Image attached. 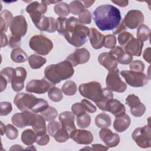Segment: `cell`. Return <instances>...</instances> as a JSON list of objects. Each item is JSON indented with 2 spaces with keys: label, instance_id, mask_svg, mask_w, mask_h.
I'll list each match as a JSON object with an SVG mask.
<instances>
[{
  "label": "cell",
  "instance_id": "cell-6",
  "mask_svg": "<svg viewBox=\"0 0 151 151\" xmlns=\"http://www.w3.org/2000/svg\"><path fill=\"white\" fill-rule=\"evenodd\" d=\"M35 26L40 31L54 32L57 31V20L53 17H47L35 10L29 14Z\"/></svg>",
  "mask_w": 151,
  "mask_h": 151
},
{
  "label": "cell",
  "instance_id": "cell-25",
  "mask_svg": "<svg viewBox=\"0 0 151 151\" xmlns=\"http://www.w3.org/2000/svg\"><path fill=\"white\" fill-rule=\"evenodd\" d=\"M131 123L130 117L127 114L116 117L113 122V127L114 130L119 133L123 132L127 130Z\"/></svg>",
  "mask_w": 151,
  "mask_h": 151
},
{
  "label": "cell",
  "instance_id": "cell-18",
  "mask_svg": "<svg viewBox=\"0 0 151 151\" xmlns=\"http://www.w3.org/2000/svg\"><path fill=\"white\" fill-rule=\"evenodd\" d=\"M15 70V74L11 81V86L14 91L18 92L24 88L27 73L25 68L21 67H16Z\"/></svg>",
  "mask_w": 151,
  "mask_h": 151
},
{
  "label": "cell",
  "instance_id": "cell-39",
  "mask_svg": "<svg viewBox=\"0 0 151 151\" xmlns=\"http://www.w3.org/2000/svg\"><path fill=\"white\" fill-rule=\"evenodd\" d=\"M53 137L54 138L55 141H57L58 143H64L66 142L69 138H70L68 133L62 127H61L57 132V133L54 134Z\"/></svg>",
  "mask_w": 151,
  "mask_h": 151
},
{
  "label": "cell",
  "instance_id": "cell-19",
  "mask_svg": "<svg viewBox=\"0 0 151 151\" xmlns=\"http://www.w3.org/2000/svg\"><path fill=\"white\" fill-rule=\"evenodd\" d=\"M70 138L80 145H88L93 140V136L90 131L81 129H76L70 135Z\"/></svg>",
  "mask_w": 151,
  "mask_h": 151
},
{
  "label": "cell",
  "instance_id": "cell-37",
  "mask_svg": "<svg viewBox=\"0 0 151 151\" xmlns=\"http://www.w3.org/2000/svg\"><path fill=\"white\" fill-rule=\"evenodd\" d=\"M76 122L77 126L81 129L88 127L91 123V117L87 113H84L80 116L77 117Z\"/></svg>",
  "mask_w": 151,
  "mask_h": 151
},
{
  "label": "cell",
  "instance_id": "cell-63",
  "mask_svg": "<svg viewBox=\"0 0 151 151\" xmlns=\"http://www.w3.org/2000/svg\"><path fill=\"white\" fill-rule=\"evenodd\" d=\"M61 1H49V0H47V1H41V2L48 5H50L51 4H58Z\"/></svg>",
  "mask_w": 151,
  "mask_h": 151
},
{
  "label": "cell",
  "instance_id": "cell-14",
  "mask_svg": "<svg viewBox=\"0 0 151 151\" xmlns=\"http://www.w3.org/2000/svg\"><path fill=\"white\" fill-rule=\"evenodd\" d=\"M52 84L44 78L41 80H32L27 83L26 91L36 94H44L49 90Z\"/></svg>",
  "mask_w": 151,
  "mask_h": 151
},
{
  "label": "cell",
  "instance_id": "cell-43",
  "mask_svg": "<svg viewBox=\"0 0 151 151\" xmlns=\"http://www.w3.org/2000/svg\"><path fill=\"white\" fill-rule=\"evenodd\" d=\"M15 70L12 67H6L1 71V75L3 76L8 83H11L12 78L15 74Z\"/></svg>",
  "mask_w": 151,
  "mask_h": 151
},
{
  "label": "cell",
  "instance_id": "cell-58",
  "mask_svg": "<svg viewBox=\"0 0 151 151\" xmlns=\"http://www.w3.org/2000/svg\"><path fill=\"white\" fill-rule=\"evenodd\" d=\"M111 2L120 7H125V6H127L128 4H129V1H126V0H124V1H122V0L111 1Z\"/></svg>",
  "mask_w": 151,
  "mask_h": 151
},
{
  "label": "cell",
  "instance_id": "cell-42",
  "mask_svg": "<svg viewBox=\"0 0 151 151\" xmlns=\"http://www.w3.org/2000/svg\"><path fill=\"white\" fill-rule=\"evenodd\" d=\"M126 103L130 107V109H133L138 106L141 102L138 96L132 94L128 95L126 97Z\"/></svg>",
  "mask_w": 151,
  "mask_h": 151
},
{
  "label": "cell",
  "instance_id": "cell-45",
  "mask_svg": "<svg viewBox=\"0 0 151 151\" xmlns=\"http://www.w3.org/2000/svg\"><path fill=\"white\" fill-rule=\"evenodd\" d=\"M71 111L72 113L77 117L80 116L86 112V110L81 103H76L73 104L71 106Z\"/></svg>",
  "mask_w": 151,
  "mask_h": 151
},
{
  "label": "cell",
  "instance_id": "cell-33",
  "mask_svg": "<svg viewBox=\"0 0 151 151\" xmlns=\"http://www.w3.org/2000/svg\"><path fill=\"white\" fill-rule=\"evenodd\" d=\"M77 87L76 84L71 80L65 82L62 87V91L66 96H73L77 92Z\"/></svg>",
  "mask_w": 151,
  "mask_h": 151
},
{
  "label": "cell",
  "instance_id": "cell-61",
  "mask_svg": "<svg viewBox=\"0 0 151 151\" xmlns=\"http://www.w3.org/2000/svg\"><path fill=\"white\" fill-rule=\"evenodd\" d=\"M83 4L84 8H87L91 6L95 2V1H81Z\"/></svg>",
  "mask_w": 151,
  "mask_h": 151
},
{
  "label": "cell",
  "instance_id": "cell-24",
  "mask_svg": "<svg viewBox=\"0 0 151 151\" xmlns=\"http://www.w3.org/2000/svg\"><path fill=\"white\" fill-rule=\"evenodd\" d=\"M99 63L109 71H113L117 68V62L109 52H103L98 57Z\"/></svg>",
  "mask_w": 151,
  "mask_h": 151
},
{
  "label": "cell",
  "instance_id": "cell-51",
  "mask_svg": "<svg viewBox=\"0 0 151 151\" xmlns=\"http://www.w3.org/2000/svg\"><path fill=\"white\" fill-rule=\"evenodd\" d=\"M81 103L84 105L87 111L90 113H93L96 111L97 109L96 107L90 101L86 99H83L81 100Z\"/></svg>",
  "mask_w": 151,
  "mask_h": 151
},
{
  "label": "cell",
  "instance_id": "cell-47",
  "mask_svg": "<svg viewBox=\"0 0 151 151\" xmlns=\"http://www.w3.org/2000/svg\"><path fill=\"white\" fill-rule=\"evenodd\" d=\"M116 44V38L114 35L109 34L105 36L104 47L106 48H113Z\"/></svg>",
  "mask_w": 151,
  "mask_h": 151
},
{
  "label": "cell",
  "instance_id": "cell-64",
  "mask_svg": "<svg viewBox=\"0 0 151 151\" xmlns=\"http://www.w3.org/2000/svg\"><path fill=\"white\" fill-rule=\"evenodd\" d=\"M6 126H5L3 123L2 122H1V134L2 136L6 131Z\"/></svg>",
  "mask_w": 151,
  "mask_h": 151
},
{
  "label": "cell",
  "instance_id": "cell-2",
  "mask_svg": "<svg viewBox=\"0 0 151 151\" xmlns=\"http://www.w3.org/2000/svg\"><path fill=\"white\" fill-rule=\"evenodd\" d=\"M93 18L101 31L114 30L121 21V14L116 6L105 4L97 7L93 12Z\"/></svg>",
  "mask_w": 151,
  "mask_h": 151
},
{
  "label": "cell",
  "instance_id": "cell-26",
  "mask_svg": "<svg viewBox=\"0 0 151 151\" xmlns=\"http://www.w3.org/2000/svg\"><path fill=\"white\" fill-rule=\"evenodd\" d=\"M14 17L12 13L7 9L1 11L0 14V28L1 32L7 31L8 27L10 26Z\"/></svg>",
  "mask_w": 151,
  "mask_h": 151
},
{
  "label": "cell",
  "instance_id": "cell-20",
  "mask_svg": "<svg viewBox=\"0 0 151 151\" xmlns=\"http://www.w3.org/2000/svg\"><path fill=\"white\" fill-rule=\"evenodd\" d=\"M109 53L116 59L117 63L121 64H129L133 60V56L127 53L119 46L114 47L109 51Z\"/></svg>",
  "mask_w": 151,
  "mask_h": 151
},
{
  "label": "cell",
  "instance_id": "cell-22",
  "mask_svg": "<svg viewBox=\"0 0 151 151\" xmlns=\"http://www.w3.org/2000/svg\"><path fill=\"white\" fill-rule=\"evenodd\" d=\"M106 111L110 112L116 117H119L125 114L126 108L119 100L113 99L107 103Z\"/></svg>",
  "mask_w": 151,
  "mask_h": 151
},
{
  "label": "cell",
  "instance_id": "cell-11",
  "mask_svg": "<svg viewBox=\"0 0 151 151\" xmlns=\"http://www.w3.org/2000/svg\"><path fill=\"white\" fill-rule=\"evenodd\" d=\"M37 119L36 113L31 111H24L22 113H16L11 118L12 123L19 128L28 126H32Z\"/></svg>",
  "mask_w": 151,
  "mask_h": 151
},
{
  "label": "cell",
  "instance_id": "cell-49",
  "mask_svg": "<svg viewBox=\"0 0 151 151\" xmlns=\"http://www.w3.org/2000/svg\"><path fill=\"white\" fill-rule=\"evenodd\" d=\"M1 111L0 115L1 116H6L10 113L12 110V104L11 103L8 101H2L0 103Z\"/></svg>",
  "mask_w": 151,
  "mask_h": 151
},
{
  "label": "cell",
  "instance_id": "cell-12",
  "mask_svg": "<svg viewBox=\"0 0 151 151\" xmlns=\"http://www.w3.org/2000/svg\"><path fill=\"white\" fill-rule=\"evenodd\" d=\"M123 22L126 27H127L132 29H134L143 24V14L139 10H130L128 11L125 15L123 19Z\"/></svg>",
  "mask_w": 151,
  "mask_h": 151
},
{
  "label": "cell",
  "instance_id": "cell-3",
  "mask_svg": "<svg viewBox=\"0 0 151 151\" xmlns=\"http://www.w3.org/2000/svg\"><path fill=\"white\" fill-rule=\"evenodd\" d=\"M80 94L93 102L101 110L106 111L107 103L113 99V94L107 88H101L100 83L91 81L80 85L78 88Z\"/></svg>",
  "mask_w": 151,
  "mask_h": 151
},
{
  "label": "cell",
  "instance_id": "cell-48",
  "mask_svg": "<svg viewBox=\"0 0 151 151\" xmlns=\"http://www.w3.org/2000/svg\"><path fill=\"white\" fill-rule=\"evenodd\" d=\"M130 68L132 71L143 72L145 69V64L140 60H134L130 63Z\"/></svg>",
  "mask_w": 151,
  "mask_h": 151
},
{
  "label": "cell",
  "instance_id": "cell-44",
  "mask_svg": "<svg viewBox=\"0 0 151 151\" xmlns=\"http://www.w3.org/2000/svg\"><path fill=\"white\" fill-rule=\"evenodd\" d=\"M5 134L8 139L14 140L17 138L18 135V131L14 126L10 124H8L6 125Z\"/></svg>",
  "mask_w": 151,
  "mask_h": 151
},
{
  "label": "cell",
  "instance_id": "cell-38",
  "mask_svg": "<svg viewBox=\"0 0 151 151\" xmlns=\"http://www.w3.org/2000/svg\"><path fill=\"white\" fill-rule=\"evenodd\" d=\"M69 5L70 11L73 15H78L84 10V6L81 1H71Z\"/></svg>",
  "mask_w": 151,
  "mask_h": 151
},
{
  "label": "cell",
  "instance_id": "cell-50",
  "mask_svg": "<svg viewBox=\"0 0 151 151\" xmlns=\"http://www.w3.org/2000/svg\"><path fill=\"white\" fill-rule=\"evenodd\" d=\"M146 111V107L144 104L141 103L138 106L135 108L130 109L131 114L136 117H139L143 115Z\"/></svg>",
  "mask_w": 151,
  "mask_h": 151
},
{
  "label": "cell",
  "instance_id": "cell-31",
  "mask_svg": "<svg viewBox=\"0 0 151 151\" xmlns=\"http://www.w3.org/2000/svg\"><path fill=\"white\" fill-rule=\"evenodd\" d=\"M37 134L34 130L27 129L21 134V141L27 146L32 145L36 142Z\"/></svg>",
  "mask_w": 151,
  "mask_h": 151
},
{
  "label": "cell",
  "instance_id": "cell-46",
  "mask_svg": "<svg viewBox=\"0 0 151 151\" xmlns=\"http://www.w3.org/2000/svg\"><path fill=\"white\" fill-rule=\"evenodd\" d=\"M61 127L60 123L57 121L52 120L51 121L47 126V131L49 134L53 137Z\"/></svg>",
  "mask_w": 151,
  "mask_h": 151
},
{
  "label": "cell",
  "instance_id": "cell-40",
  "mask_svg": "<svg viewBox=\"0 0 151 151\" xmlns=\"http://www.w3.org/2000/svg\"><path fill=\"white\" fill-rule=\"evenodd\" d=\"M133 38V35L130 32L123 31L119 34L117 40L119 44L122 47H124Z\"/></svg>",
  "mask_w": 151,
  "mask_h": 151
},
{
  "label": "cell",
  "instance_id": "cell-17",
  "mask_svg": "<svg viewBox=\"0 0 151 151\" xmlns=\"http://www.w3.org/2000/svg\"><path fill=\"white\" fill-rule=\"evenodd\" d=\"M99 136L101 140L109 147H116L120 142V137L118 134L113 133L110 129L107 127L102 128L100 130Z\"/></svg>",
  "mask_w": 151,
  "mask_h": 151
},
{
  "label": "cell",
  "instance_id": "cell-56",
  "mask_svg": "<svg viewBox=\"0 0 151 151\" xmlns=\"http://www.w3.org/2000/svg\"><path fill=\"white\" fill-rule=\"evenodd\" d=\"M109 147L104 146L101 144H93L91 145V150H107L109 149Z\"/></svg>",
  "mask_w": 151,
  "mask_h": 151
},
{
  "label": "cell",
  "instance_id": "cell-32",
  "mask_svg": "<svg viewBox=\"0 0 151 151\" xmlns=\"http://www.w3.org/2000/svg\"><path fill=\"white\" fill-rule=\"evenodd\" d=\"M54 12L60 17H65L68 15L70 11L69 5L64 2H60L55 5L54 7Z\"/></svg>",
  "mask_w": 151,
  "mask_h": 151
},
{
  "label": "cell",
  "instance_id": "cell-35",
  "mask_svg": "<svg viewBox=\"0 0 151 151\" xmlns=\"http://www.w3.org/2000/svg\"><path fill=\"white\" fill-rule=\"evenodd\" d=\"M48 97L54 102L60 101L63 98L62 90L56 87H51L48 91Z\"/></svg>",
  "mask_w": 151,
  "mask_h": 151
},
{
  "label": "cell",
  "instance_id": "cell-53",
  "mask_svg": "<svg viewBox=\"0 0 151 151\" xmlns=\"http://www.w3.org/2000/svg\"><path fill=\"white\" fill-rule=\"evenodd\" d=\"M50 142V137L49 135L47 134V133L42 135V136H37V139H36V143L40 146H45L47 145Z\"/></svg>",
  "mask_w": 151,
  "mask_h": 151
},
{
  "label": "cell",
  "instance_id": "cell-62",
  "mask_svg": "<svg viewBox=\"0 0 151 151\" xmlns=\"http://www.w3.org/2000/svg\"><path fill=\"white\" fill-rule=\"evenodd\" d=\"M24 149L22 147V146L21 145H13L11 148H10V150H23Z\"/></svg>",
  "mask_w": 151,
  "mask_h": 151
},
{
  "label": "cell",
  "instance_id": "cell-1",
  "mask_svg": "<svg viewBox=\"0 0 151 151\" xmlns=\"http://www.w3.org/2000/svg\"><path fill=\"white\" fill-rule=\"evenodd\" d=\"M57 31L64 37L69 44L80 47L87 42L90 29L80 24L76 17H58L57 19Z\"/></svg>",
  "mask_w": 151,
  "mask_h": 151
},
{
  "label": "cell",
  "instance_id": "cell-28",
  "mask_svg": "<svg viewBox=\"0 0 151 151\" xmlns=\"http://www.w3.org/2000/svg\"><path fill=\"white\" fill-rule=\"evenodd\" d=\"M111 120L110 116L105 113L97 114L95 118L96 125L99 128L108 127L111 125Z\"/></svg>",
  "mask_w": 151,
  "mask_h": 151
},
{
  "label": "cell",
  "instance_id": "cell-52",
  "mask_svg": "<svg viewBox=\"0 0 151 151\" xmlns=\"http://www.w3.org/2000/svg\"><path fill=\"white\" fill-rule=\"evenodd\" d=\"M21 37L12 35L9 41V45L12 48H20L21 47Z\"/></svg>",
  "mask_w": 151,
  "mask_h": 151
},
{
  "label": "cell",
  "instance_id": "cell-9",
  "mask_svg": "<svg viewBox=\"0 0 151 151\" xmlns=\"http://www.w3.org/2000/svg\"><path fill=\"white\" fill-rule=\"evenodd\" d=\"M121 76L124 78L126 83L133 87H141L146 85L149 78L142 72L122 70Z\"/></svg>",
  "mask_w": 151,
  "mask_h": 151
},
{
  "label": "cell",
  "instance_id": "cell-36",
  "mask_svg": "<svg viewBox=\"0 0 151 151\" xmlns=\"http://www.w3.org/2000/svg\"><path fill=\"white\" fill-rule=\"evenodd\" d=\"M41 115L45 121H52L57 117L58 111L54 107L49 106L47 109L41 113Z\"/></svg>",
  "mask_w": 151,
  "mask_h": 151
},
{
  "label": "cell",
  "instance_id": "cell-4",
  "mask_svg": "<svg viewBox=\"0 0 151 151\" xmlns=\"http://www.w3.org/2000/svg\"><path fill=\"white\" fill-rule=\"evenodd\" d=\"M14 103L22 111L41 113L49 107L45 100L38 99L34 95L26 93H17L14 97Z\"/></svg>",
  "mask_w": 151,
  "mask_h": 151
},
{
  "label": "cell",
  "instance_id": "cell-55",
  "mask_svg": "<svg viewBox=\"0 0 151 151\" xmlns=\"http://www.w3.org/2000/svg\"><path fill=\"white\" fill-rule=\"evenodd\" d=\"M126 29V26L123 22V20H122L120 24L118 25V26L113 30V34H120V32H123V30H124Z\"/></svg>",
  "mask_w": 151,
  "mask_h": 151
},
{
  "label": "cell",
  "instance_id": "cell-60",
  "mask_svg": "<svg viewBox=\"0 0 151 151\" xmlns=\"http://www.w3.org/2000/svg\"><path fill=\"white\" fill-rule=\"evenodd\" d=\"M0 82H1V92H2L6 87V84L8 83L6 80L2 76H0Z\"/></svg>",
  "mask_w": 151,
  "mask_h": 151
},
{
  "label": "cell",
  "instance_id": "cell-13",
  "mask_svg": "<svg viewBox=\"0 0 151 151\" xmlns=\"http://www.w3.org/2000/svg\"><path fill=\"white\" fill-rule=\"evenodd\" d=\"M9 28L12 35L21 38L24 37L28 29V25L25 17L22 15L14 17Z\"/></svg>",
  "mask_w": 151,
  "mask_h": 151
},
{
  "label": "cell",
  "instance_id": "cell-27",
  "mask_svg": "<svg viewBox=\"0 0 151 151\" xmlns=\"http://www.w3.org/2000/svg\"><path fill=\"white\" fill-rule=\"evenodd\" d=\"M32 127L34 131L35 132L37 136H42L46 134L47 128L45 120L41 115L37 114L36 121Z\"/></svg>",
  "mask_w": 151,
  "mask_h": 151
},
{
  "label": "cell",
  "instance_id": "cell-29",
  "mask_svg": "<svg viewBox=\"0 0 151 151\" xmlns=\"http://www.w3.org/2000/svg\"><path fill=\"white\" fill-rule=\"evenodd\" d=\"M11 58L15 63H24L27 60L28 55L21 48H16L11 51Z\"/></svg>",
  "mask_w": 151,
  "mask_h": 151
},
{
  "label": "cell",
  "instance_id": "cell-34",
  "mask_svg": "<svg viewBox=\"0 0 151 151\" xmlns=\"http://www.w3.org/2000/svg\"><path fill=\"white\" fill-rule=\"evenodd\" d=\"M150 29L146 25L142 24L139 27L137 31V39L142 41H146L149 40L150 37Z\"/></svg>",
  "mask_w": 151,
  "mask_h": 151
},
{
  "label": "cell",
  "instance_id": "cell-7",
  "mask_svg": "<svg viewBox=\"0 0 151 151\" xmlns=\"http://www.w3.org/2000/svg\"><path fill=\"white\" fill-rule=\"evenodd\" d=\"M29 45L36 53L42 55L48 54L53 48L52 42L42 35H35L32 37L29 40Z\"/></svg>",
  "mask_w": 151,
  "mask_h": 151
},
{
  "label": "cell",
  "instance_id": "cell-23",
  "mask_svg": "<svg viewBox=\"0 0 151 151\" xmlns=\"http://www.w3.org/2000/svg\"><path fill=\"white\" fill-rule=\"evenodd\" d=\"M88 38L92 47L94 49H100L104 45L105 36L94 28H91Z\"/></svg>",
  "mask_w": 151,
  "mask_h": 151
},
{
  "label": "cell",
  "instance_id": "cell-5",
  "mask_svg": "<svg viewBox=\"0 0 151 151\" xmlns=\"http://www.w3.org/2000/svg\"><path fill=\"white\" fill-rule=\"evenodd\" d=\"M74 73V70L71 63L64 60L47 66L44 70V77L47 80L55 85L62 80L71 78Z\"/></svg>",
  "mask_w": 151,
  "mask_h": 151
},
{
  "label": "cell",
  "instance_id": "cell-30",
  "mask_svg": "<svg viewBox=\"0 0 151 151\" xmlns=\"http://www.w3.org/2000/svg\"><path fill=\"white\" fill-rule=\"evenodd\" d=\"M28 61L32 69H38L45 64L47 60L44 57L37 54H32L28 57Z\"/></svg>",
  "mask_w": 151,
  "mask_h": 151
},
{
  "label": "cell",
  "instance_id": "cell-15",
  "mask_svg": "<svg viewBox=\"0 0 151 151\" xmlns=\"http://www.w3.org/2000/svg\"><path fill=\"white\" fill-rule=\"evenodd\" d=\"M90 58L89 51L85 48H77L74 52L70 54L65 60L68 61L73 67H76L78 64L86 63Z\"/></svg>",
  "mask_w": 151,
  "mask_h": 151
},
{
  "label": "cell",
  "instance_id": "cell-54",
  "mask_svg": "<svg viewBox=\"0 0 151 151\" xmlns=\"http://www.w3.org/2000/svg\"><path fill=\"white\" fill-rule=\"evenodd\" d=\"M39 4L40 3L38 1L32 2L31 3H30L29 4H28L27 6L26 9H25L26 12L30 14L31 12H32L34 11H35L37 8Z\"/></svg>",
  "mask_w": 151,
  "mask_h": 151
},
{
  "label": "cell",
  "instance_id": "cell-10",
  "mask_svg": "<svg viewBox=\"0 0 151 151\" xmlns=\"http://www.w3.org/2000/svg\"><path fill=\"white\" fill-rule=\"evenodd\" d=\"M106 83L108 89L117 93H123L127 88L126 84L122 80L119 76V70L117 68L113 71H109Z\"/></svg>",
  "mask_w": 151,
  "mask_h": 151
},
{
  "label": "cell",
  "instance_id": "cell-59",
  "mask_svg": "<svg viewBox=\"0 0 151 151\" xmlns=\"http://www.w3.org/2000/svg\"><path fill=\"white\" fill-rule=\"evenodd\" d=\"M1 47L2 48V47H4L7 45V44H8V38H7V37H6V35H5V34L4 32H1Z\"/></svg>",
  "mask_w": 151,
  "mask_h": 151
},
{
  "label": "cell",
  "instance_id": "cell-8",
  "mask_svg": "<svg viewBox=\"0 0 151 151\" xmlns=\"http://www.w3.org/2000/svg\"><path fill=\"white\" fill-rule=\"evenodd\" d=\"M151 130L149 123L142 127L134 130L132 137L136 143L141 148H149L151 145Z\"/></svg>",
  "mask_w": 151,
  "mask_h": 151
},
{
  "label": "cell",
  "instance_id": "cell-16",
  "mask_svg": "<svg viewBox=\"0 0 151 151\" xmlns=\"http://www.w3.org/2000/svg\"><path fill=\"white\" fill-rule=\"evenodd\" d=\"M75 115L70 111H65L59 115V120L61 124V127L65 130L70 135L76 129L75 123Z\"/></svg>",
  "mask_w": 151,
  "mask_h": 151
},
{
  "label": "cell",
  "instance_id": "cell-21",
  "mask_svg": "<svg viewBox=\"0 0 151 151\" xmlns=\"http://www.w3.org/2000/svg\"><path fill=\"white\" fill-rule=\"evenodd\" d=\"M143 47V41L134 37L124 47V51L131 55L140 56Z\"/></svg>",
  "mask_w": 151,
  "mask_h": 151
},
{
  "label": "cell",
  "instance_id": "cell-57",
  "mask_svg": "<svg viewBox=\"0 0 151 151\" xmlns=\"http://www.w3.org/2000/svg\"><path fill=\"white\" fill-rule=\"evenodd\" d=\"M143 57L147 63H150V48L148 47L145 50L143 53Z\"/></svg>",
  "mask_w": 151,
  "mask_h": 151
},
{
  "label": "cell",
  "instance_id": "cell-41",
  "mask_svg": "<svg viewBox=\"0 0 151 151\" xmlns=\"http://www.w3.org/2000/svg\"><path fill=\"white\" fill-rule=\"evenodd\" d=\"M78 22L81 24H90L91 22V16L90 11L84 9L78 14Z\"/></svg>",
  "mask_w": 151,
  "mask_h": 151
}]
</instances>
